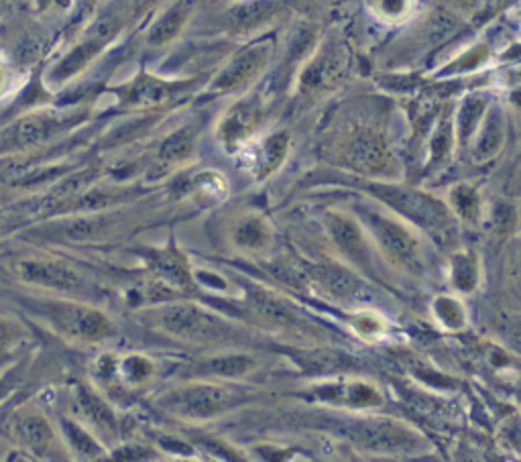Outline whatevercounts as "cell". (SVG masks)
I'll return each mask as SVG.
<instances>
[{
  "label": "cell",
  "mask_w": 521,
  "mask_h": 462,
  "mask_svg": "<svg viewBox=\"0 0 521 462\" xmlns=\"http://www.w3.org/2000/svg\"><path fill=\"white\" fill-rule=\"evenodd\" d=\"M237 7L233 11V23L239 29L255 27L271 11L273 0H235Z\"/></svg>",
  "instance_id": "cell-28"
},
{
  "label": "cell",
  "mask_w": 521,
  "mask_h": 462,
  "mask_svg": "<svg viewBox=\"0 0 521 462\" xmlns=\"http://www.w3.org/2000/svg\"><path fill=\"white\" fill-rule=\"evenodd\" d=\"M450 202H452V208L460 214L462 220H471V222L477 220L479 208H481V200H479L477 190H473L471 186H458V188L452 190Z\"/></svg>",
  "instance_id": "cell-30"
},
{
  "label": "cell",
  "mask_w": 521,
  "mask_h": 462,
  "mask_svg": "<svg viewBox=\"0 0 521 462\" xmlns=\"http://www.w3.org/2000/svg\"><path fill=\"white\" fill-rule=\"evenodd\" d=\"M436 316L438 320L446 326V328H460L462 322H465V312H462L460 304L450 300V298H438L434 304Z\"/></svg>",
  "instance_id": "cell-32"
},
{
  "label": "cell",
  "mask_w": 521,
  "mask_h": 462,
  "mask_svg": "<svg viewBox=\"0 0 521 462\" xmlns=\"http://www.w3.org/2000/svg\"><path fill=\"white\" fill-rule=\"evenodd\" d=\"M145 259L151 267V271L165 283L171 285H190V271L184 261V257L173 251V249H157V251H147Z\"/></svg>",
  "instance_id": "cell-20"
},
{
  "label": "cell",
  "mask_w": 521,
  "mask_h": 462,
  "mask_svg": "<svg viewBox=\"0 0 521 462\" xmlns=\"http://www.w3.org/2000/svg\"><path fill=\"white\" fill-rule=\"evenodd\" d=\"M342 70H344V57L340 49L328 43L320 47L312 60L306 64L300 76V88L310 94L322 92L342 76Z\"/></svg>",
  "instance_id": "cell-12"
},
{
  "label": "cell",
  "mask_w": 521,
  "mask_h": 462,
  "mask_svg": "<svg viewBox=\"0 0 521 462\" xmlns=\"http://www.w3.org/2000/svg\"><path fill=\"white\" fill-rule=\"evenodd\" d=\"M11 432L15 440L25 446L29 452L35 454H45L49 456L51 452H57V436L49 424V420L33 410H21L13 422H11Z\"/></svg>",
  "instance_id": "cell-11"
},
{
  "label": "cell",
  "mask_w": 521,
  "mask_h": 462,
  "mask_svg": "<svg viewBox=\"0 0 521 462\" xmlns=\"http://www.w3.org/2000/svg\"><path fill=\"white\" fill-rule=\"evenodd\" d=\"M233 3H235V0H233Z\"/></svg>",
  "instance_id": "cell-37"
},
{
  "label": "cell",
  "mask_w": 521,
  "mask_h": 462,
  "mask_svg": "<svg viewBox=\"0 0 521 462\" xmlns=\"http://www.w3.org/2000/svg\"><path fill=\"white\" fill-rule=\"evenodd\" d=\"M121 23L117 19H100L80 43H76L64 60L55 66L51 72V78L55 82H64L80 74L86 66L94 62V57L114 39V35L119 33Z\"/></svg>",
  "instance_id": "cell-6"
},
{
  "label": "cell",
  "mask_w": 521,
  "mask_h": 462,
  "mask_svg": "<svg viewBox=\"0 0 521 462\" xmlns=\"http://www.w3.org/2000/svg\"><path fill=\"white\" fill-rule=\"evenodd\" d=\"M110 371H112V377H119L129 389H139L151 381L155 367H153L151 359H147L143 355H129L125 359L112 361Z\"/></svg>",
  "instance_id": "cell-22"
},
{
  "label": "cell",
  "mask_w": 521,
  "mask_h": 462,
  "mask_svg": "<svg viewBox=\"0 0 521 462\" xmlns=\"http://www.w3.org/2000/svg\"><path fill=\"white\" fill-rule=\"evenodd\" d=\"M62 426H64V434H66L68 442L72 444V448H74L76 452H80V454L86 456V458H96V456H100L102 446H100V444L94 440V436H90L82 426H78V424L72 422V420H64Z\"/></svg>",
  "instance_id": "cell-29"
},
{
  "label": "cell",
  "mask_w": 521,
  "mask_h": 462,
  "mask_svg": "<svg viewBox=\"0 0 521 462\" xmlns=\"http://www.w3.org/2000/svg\"><path fill=\"white\" fill-rule=\"evenodd\" d=\"M367 11L383 23H401L414 13V0H365Z\"/></svg>",
  "instance_id": "cell-26"
},
{
  "label": "cell",
  "mask_w": 521,
  "mask_h": 462,
  "mask_svg": "<svg viewBox=\"0 0 521 462\" xmlns=\"http://www.w3.org/2000/svg\"><path fill=\"white\" fill-rule=\"evenodd\" d=\"M239 401V391L228 385L216 383H194L169 389L161 395V408L173 416L184 420H212L230 408H235Z\"/></svg>",
  "instance_id": "cell-2"
},
{
  "label": "cell",
  "mask_w": 521,
  "mask_h": 462,
  "mask_svg": "<svg viewBox=\"0 0 521 462\" xmlns=\"http://www.w3.org/2000/svg\"><path fill=\"white\" fill-rule=\"evenodd\" d=\"M369 226L377 243L381 245L385 257L393 261L399 267H418L420 265V253H418V241L403 224H397L391 218L379 216L375 212L367 214Z\"/></svg>",
  "instance_id": "cell-9"
},
{
  "label": "cell",
  "mask_w": 521,
  "mask_h": 462,
  "mask_svg": "<svg viewBox=\"0 0 521 462\" xmlns=\"http://www.w3.org/2000/svg\"><path fill=\"white\" fill-rule=\"evenodd\" d=\"M192 11H194V0H176V3L169 5L155 19L151 29L147 31V43L151 47H161L176 39L188 25Z\"/></svg>",
  "instance_id": "cell-15"
},
{
  "label": "cell",
  "mask_w": 521,
  "mask_h": 462,
  "mask_svg": "<svg viewBox=\"0 0 521 462\" xmlns=\"http://www.w3.org/2000/svg\"><path fill=\"white\" fill-rule=\"evenodd\" d=\"M287 151H289V133L287 131L271 133L259 145L253 147L251 159H249L251 173H255L259 180L271 176V173L287 157Z\"/></svg>",
  "instance_id": "cell-17"
},
{
  "label": "cell",
  "mask_w": 521,
  "mask_h": 462,
  "mask_svg": "<svg viewBox=\"0 0 521 462\" xmlns=\"http://www.w3.org/2000/svg\"><path fill=\"white\" fill-rule=\"evenodd\" d=\"M326 228L334 241V245L355 263L365 265L369 259V249L363 237L361 226L344 214H328Z\"/></svg>",
  "instance_id": "cell-14"
},
{
  "label": "cell",
  "mask_w": 521,
  "mask_h": 462,
  "mask_svg": "<svg viewBox=\"0 0 521 462\" xmlns=\"http://www.w3.org/2000/svg\"><path fill=\"white\" fill-rule=\"evenodd\" d=\"M21 328L13 320L0 316V357L9 355L21 340Z\"/></svg>",
  "instance_id": "cell-33"
},
{
  "label": "cell",
  "mask_w": 521,
  "mask_h": 462,
  "mask_svg": "<svg viewBox=\"0 0 521 462\" xmlns=\"http://www.w3.org/2000/svg\"><path fill=\"white\" fill-rule=\"evenodd\" d=\"M233 239L245 251H259L267 247L271 239L269 222L259 214H247L237 222Z\"/></svg>",
  "instance_id": "cell-21"
},
{
  "label": "cell",
  "mask_w": 521,
  "mask_h": 462,
  "mask_svg": "<svg viewBox=\"0 0 521 462\" xmlns=\"http://www.w3.org/2000/svg\"><path fill=\"white\" fill-rule=\"evenodd\" d=\"M263 121V104L257 96H249L230 106L218 123V141L226 151L245 147Z\"/></svg>",
  "instance_id": "cell-7"
},
{
  "label": "cell",
  "mask_w": 521,
  "mask_h": 462,
  "mask_svg": "<svg viewBox=\"0 0 521 462\" xmlns=\"http://www.w3.org/2000/svg\"><path fill=\"white\" fill-rule=\"evenodd\" d=\"M33 306H37L39 314L49 322V326L72 340L102 342L117 332L112 320L102 310L82 302L49 300L37 302Z\"/></svg>",
  "instance_id": "cell-1"
},
{
  "label": "cell",
  "mask_w": 521,
  "mask_h": 462,
  "mask_svg": "<svg viewBox=\"0 0 521 462\" xmlns=\"http://www.w3.org/2000/svg\"><path fill=\"white\" fill-rule=\"evenodd\" d=\"M452 277L462 292H473L477 283V261L473 255H456L452 261Z\"/></svg>",
  "instance_id": "cell-31"
},
{
  "label": "cell",
  "mask_w": 521,
  "mask_h": 462,
  "mask_svg": "<svg viewBox=\"0 0 521 462\" xmlns=\"http://www.w3.org/2000/svg\"><path fill=\"white\" fill-rule=\"evenodd\" d=\"M473 137V155L477 161H489L495 153H499L505 141V114L501 106H487L485 117Z\"/></svg>",
  "instance_id": "cell-16"
},
{
  "label": "cell",
  "mask_w": 521,
  "mask_h": 462,
  "mask_svg": "<svg viewBox=\"0 0 521 462\" xmlns=\"http://www.w3.org/2000/svg\"><path fill=\"white\" fill-rule=\"evenodd\" d=\"M351 436L359 440L363 446L381 452L403 448L410 442L408 434H403L399 428L383 422H359L351 428Z\"/></svg>",
  "instance_id": "cell-19"
},
{
  "label": "cell",
  "mask_w": 521,
  "mask_h": 462,
  "mask_svg": "<svg viewBox=\"0 0 521 462\" xmlns=\"http://www.w3.org/2000/svg\"><path fill=\"white\" fill-rule=\"evenodd\" d=\"M196 147V133L192 127H184L167 135L159 147V159L165 163H180L192 157Z\"/></svg>",
  "instance_id": "cell-23"
},
{
  "label": "cell",
  "mask_w": 521,
  "mask_h": 462,
  "mask_svg": "<svg viewBox=\"0 0 521 462\" xmlns=\"http://www.w3.org/2000/svg\"><path fill=\"white\" fill-rule=\"evenodd\" d=\"M253 367H255V361L247 355H220V357H214L204 363L206 373H212V375H218L224 379L243 377V375L251 373Z\"/></svg>",
  "instance_id": "cell-27"
},
{
  "label": "cell",
  "mask_w": 521,
  "mask_h": 462,
  "mask_svg": "<svg viewBox=\"0 0 521 462\" xmlns=\"http://www.w3.org/2000/svg\"><path fill=\"white\" fill-rule=\"evenodd\" d=\"M271 51L273 45L269 41H259L239 51L212 80L210 90L218 94H230L251 86L267 68L271 60Z\"/></svg>",
  "instance_id": "cell-4"
},
{
  "label": "cell",
  "mask_w": 521,
  "mask_h": 462,
  "mask_svg": "<svg viewBox=\"0 0 521 462\" xmlns=\"http://www.w3.org/2000/svg\"><path fill=\"white\" fill-rule=\"evenodd\" d=\"M188 88V82H171L159 76L141 72L131 82L117 88L121 104L129 108H153L173 96L182 94Z\"/></svg>",
  "instance_id": "cell-10"
},
{
  "label": "cell",
  "mask_w": 521,
  "mask_h": 462,
  "mask_svg": "<svg viewBox=\"0 0 521 462\" xmlns=\"http://www.w3.org/2000/svg\"><path fill=\"white\" fill-rule=\"evenodd\" d=\"M17 275L35 287H43V290L60 292V294H82L86 292V279L80 275L78 269L70 267L68 263L55 261V259H23L17 263Z\"/></svg>",
  "instance_id": "cell-5"
},
{
  "label": "cell",
  "mask_w": 521,
  "mask_h": 462,
  "mask_svg": "<svg viewBox=\"0 0 521 462\" xmlns=\"http://www.w3.org/2000/svg\"><path fill=\"white\" fill-rule=\"evenodd\" d=\"M64 121L57 119L55 114L49 112H35V114H27V117L19 119L9 135H7V143L15 149H27V147H35L41 145L43 141L51 139L55 133H60L64 129Z\"/></svg>",
  "instance_id": "cell-13"
},
{
  "label": "cell",
  "mask_w": 521,
  "mask_h": 462,
  "mask_svg": "<svg viewBox=\"0 0 521 462\" xmlns=\"http://www.w3.org/2000/svg\"><path fill=\"white\" fill-rule=\"evenodd\" d=\"M35 3H37L39 9H47V7H51L53 3H62V0H35Z\"/></svg>",
  "instance_id": "cell-36"
},
{
  "label": "cell",
  "mask_w": 521,
  "mask_h": 462,
  "mask_svg": "<svg viewBox=\"0 0 521 462\" xmlns=\"http://www.w3.org/2000/svg\"><path fill=\"white\" fill-rule=\"evenodd\" d=\"M487 100L483 96H471L465 102H462L460 110H458V119H456V135L460 141H469L475 131L479 129L485 110H487Z\"/></svg>",
  "instance_id": "cell-25"
},
{
  "label": "cell",
  "mask_w": 521,
  "mask_h": 462,
  "mask_svg": "<svg viewBox=\"0 0 521 462\" xmlns=\"http://www.w3.org/2000/svg\"><path fill=\"white\" fill-rule=\"evenodd\" d=\"M351 161L363 171L383 169L387 163V149L375 137H361L351 147Z\"/></svg>",
  "instance_id": "cell-24"
},
{
  "label": "cell",
  "mask_w": 521,
  "mask_h": 462,
  "mask_svg": "<svg viewBox=\"0 0 521 462\" xmlns=\"http://www.w3.org/2000/svg\"><path fill=\"white\" fill-rule=\"evenodd\" d=\"M7 82H9V72H7V68L3 64H0V94H3Z\"/></svg>",
  "instance_id": "cell-34"
},
{
  "label": "cell",
  "mask_w": 521,
  "mask_h": 462,
  "mask_svg": "<svg viewBox=\"0 0 521 462\" xmlns=\"http://www.w3.org/2000/svg\"><path fill=\"white\" fill-rule=\"evenodd\" d=\"M511 104H513L517 110H521V88H517V90L511 92Z\"/></svg>",
  "instance_id": "cell-35"
},
{
  "label": "cell",
  "mask_w": 521,
  "mask_h": 462,
  "mask_svg": "<svg viewBox=\"0 0 521 462\" xmlns=\"http://www.w3.org/2000/svg\"><path fill=\"white\" fill-rule=\"evenodd\" d=\"M381 198L387 204H391L395 210H399L403 216H408L410 220L418 222L420 226L432 230L434 235H438L440 230L450 228V216H448L446 208L438 200H434L422 192L383 188Z\"/></svg>",
  "instance_id": "cell-8"
},
{
  "label": "cell",
  "mask_w": 521,
  "mask_h": 462,
  "mask_svg": "<svg viewBox=\"0 0 521 462\" xmlns=\"http://www.w3.org/2000/svg\"><path fill=\"white\" fill-rule=\"evenodd\" d=\"M76 410L88 422L96 432L102 436L117 434V418H114L112 410L108 408V403H104L92 389L86 385L76 387Z\"/></svg>",
  "instance_id": "cell-18"
},
{
  "label": "cell",
  "mask_w": 521,
  "mask_h": 462,
  "mask_svg": "<svg viewBox=\"0 0 521 462\" xmlns=\"http://www.w3.org/2000/svg\"><path fill=\"white\" fill-rule=\"evenodd\" d=\"M153 320L163 332L190 342H212L228 332L220 318L194 304L163 306L153 312Z\"/></svg>",
  "instance_id": "cell-3"
}]
</instances>
